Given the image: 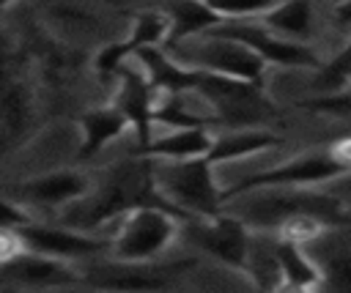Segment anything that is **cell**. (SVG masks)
<instances>
[{"mask_svg":"<svg viewBox=\"0 0 351 293\" xmlns=\"http://www.w3.org/2000/svg\"><path fill=\"white\" fill-rule=\"evenodd\" d=\"M236 200V216H241L250 227L258 230H274L293 214H318L332 227L348 219V211H343V197L335 192H315L313 186H266V189H250L233 197Z\"/></svg>","mask_w":351,"mask_h":293,"instance_id":"6da1fadb","label":"cell"},{"mask_svg":"<svg viewBox=\"0 0 351 293\" xmlns=\"http://www.w3.org/2000/svg\"><path fill=\"white\" fill-rule=\"evenodd\" d=\"M214 162L208 156L195 159H154V181L159 194L189 216H217L225 205V189L214 178Z\"/></svg>","mask_w":351,"mask_h":293,"instance_id":"7a4b0ae2","label":"cell"},{"mask_svg":"<svg viewBox=\"0 0 351 293\" xmlns=\"http://www.w3.org/2000/svg\"><path fill=\"white\" fill-rule=\"evenodd\" d=\"M181 222L184 219L165 205H137L126 211L110 238L112 260L145 263L159 257L181 235Z\"/></svg>","mask_w":351,"mask_h":293,"instance_id":"3957f363","label":"cell"},{"mask_svg":"<svg viewBox=\"0 0 351 293\" xmlns=\"http://www.w3.org/2000/svg\"><path fill=\"white\" fill-rule=\"evenodd\" d=\"M167 52L176 60H181L184 66H195V68L217 71V74L236 77V79H244V82H252V85H263L266 60L236 38L203 33V36L178 41Z\"/></svg>","mask_w":351,"mask_h":293,"instance_id":"277c9868","label":"cell"},{"mask_svg":"<svg viewBox=\"0 0 351 293\" xmlns=\"http://www.w3.org/2000/svg\"><path fill=\"white\" fill-rule=\"evenodd\" d=\"M351 170L335 159V153L329 148H318V151H307L299 156H291L282 164H274L269 170L252 173L230 186H225V203L233 200L241 192L250 189H266V186H321V183H332L343 175H348Z\"/></svg>","mask_w":351,"mask_h":293,"instance_id":"5b68a950","label":"cell"},{"mask_svg":"<svg viewBox=\"0 0 351 293\" xmlns=\"http://www.w3.org/2000/svg\"><path fill=\"white\" fill-rule=\"evenodd\" d=\"M181 235L219 260L233 271H247L250 260V225L236 214H217V216H189L181 222Z\"/></svg>","mask_w":351,"mask_h":293,"instance_id":"8992f818","label":"cell"},{"mask_svg":"<svg viewBox=\"0 0 351 293\" xmlns=\"http://www.w3.org/2000/svg\"><path fill=\"white\" fill-rule=\"evenodd\" d=\"M206 33H214V36H228V38H236L241 44H247L252 52H258L266 63H274V66H291V68H324L321 58L315 55L313 47H307L304 41H291L280 33H274L269 25H258L252 19H225L219 22L217 27L206 30Z\"/></svg>","mask_w":351,"mask_h":293,"instance_id":"52a82bcc","label":"cell"},{"mask_svg":"<svg viewBox=\"0 0 351 293\" xmlns=\"http://www.w3.org/2000/svg\"><path fill=\"white\" fill-rule=\"evenodd\" d=\"M118 93H115V107L129 118L132 123V131L137 134V148L151 142L154 134V112L159 107V99H162V90L151 82L148 71H137L132 66H121L118 68Z\"/></svg>","mask_w":351,"mask_h":293,"instance_id":"ba28073f","label":"cell"},{"mask_svg":"<svg viewBox=\"0 0 351 293\" xmlns=\"http://www.w3.org/2000/svg\"><path fill=\"white\" fill-rule=\"evenodd\" d=\"M167 38H170V16L159 5L137 14L132 22V33L123 41L110 44L96 55L99 77L107 79V77L118 74V68L123 66L126 58H134L145 47H162V44H167Z\"/></svg>","mask_w":351,"mask_h":293,"instance_id":"9c48e42d","label":"cell"},{"mask_svg":"<svg viewBox=\"0 0 351 293\" xmlns=\"http://www.w3.org/2000/svg\"><path fill=\"white\" fill-rule=\"evenodd\" d=\"M3 285L5 288H36V290L71 288V285H85V277L69 268V260L25 249L22 255L3 263Z\"/></svg>","mask_w":351,"mask_h":293,"instance_id":"30bf717a","label":"cell"},{"mask_svg":"<svg viewBox=\"0 0 351 293\" xmlns=\"http://www.w3.org/2000/svg\"><path fill=\"white\" fill-rule=\"evenodd\" d=\"M25 238V246L30 252L38 255H49V257H60V260H80V257H90L96 252L110 249V241L93 238L88 235V230L82 233L80 227H52V225H33L25 222L16 227Z\"/></svg>","mask_w":351,"mask_h":293,"instance_id":"8fae6325","label":"cell"},{"mask_svg":"<svg viewBox=\"0 0 351 293\" xmlns=\"http://www.w3.org/2000/svg\"><path fill=\"white\" fill-rule=\"evenodd\" d=\"M192 260H181L173 266H148L145 263H129L115 260L110 266H96L85 277V285L90 288H112V290H162L170 285L173 271L189 268Z\"/></svg>","mask_w":351,"mask_h":293,"instance_id":"7c38bea8","label":"cell"},{"mask_svg":"<svg viewBox=\"0 0 351 293\" xmlns=\"http://www.w3.org/2000/svg\"><path fill=\"white\" fill-rule=\"evenodd\" d=\"M85 194H88V178L77 170H55V173L36 175L14 192L19 203L36 205V208H60Z\"/></svg>","mask_w":351,"mask_h":293,"instance_id":"4fadbf2b","label":"cell"},{"mask_svg":"<svg viewBox=\"0 0 351 293\" xmlns=\"http://www.w3.org/2000/svg\"><path fill=\"white\" fill-rule=\"evenodd\" d=\"M211 145L214 137L208 134V126H181V129H170L162 137H154L151 142L134 148L132 153L148 159H195V156H208Z\"/></svg>","mask_w":351,"mask_h":293,"instance_id":"5bb4252c","label":"cell"},{"mask_svg":"<svg viewBox=\"0 0 351 293\" xmlns=\"http://www.w3.org/2000/svg\"><path fill=\"white\" fill-rule=\"evenodd\" d=\"M159 8L170 16V38L165 44L167 49L176 47L178 41L203 36L206 30L225 22L206 0H165V3H159Z\"/></svg>","mask_w":351,"mask_h":293,"instance_id":"9a60e30c","label":"cell"},{"mask_svg":"<svg viewBox=\"0 0 351 293\" xmlns=\"http://www.w3.org/2000/svg\"><path fill=\"white\" fill-rule=\"evenodd\" d=\"M280 142L277 134H271L269 129H258V126H244V129H225L214 137V145L208 151V159L214 164H225V162H236L244 156H255L263 153L269 148H274Z\"/></svg>","mask_w":351,"mask_h":293,"instance_id":"2e32d148","label":"cell"},{"mask_svg":"<svg viewBox=\"0 0 351 293\" xmlns=\"http://www.w3.org/2000/svg\"><path fill=\"white\" fill-rule=\"evenodd\" d=\"M80 129H82L80 156L85 159V156L99 153L107 142L118 140L126 129H132V123L115 104H107V107H96V110L82 112L80 115Z\"/></svg>","mask_w":351,"mask_h":293,"instance_id":"e0dca14e","label":"cell"},{"mask_svg":"<svg viewBox=\"0 0 351 293\" xmlns=\"http://www.w3.org/2000/svg\"><path fill=\"white\" fill-rule=\"evenodd\" d=\"M274 252L285 277V288L291 290H307V288H318L324 282V268L307 255V249L302 244L285 241L277 235L274 241Z\"/></svg>","mask_w":351,"mask_h":293,"instance_id":"ac0fdd59","label":"cell"},{"mask_svg":"<svg viewBox=\"0 0 351 293\" xmlns=\"http://www.w3.org/2000/svg\"><path fill=\"white\" fill-rule=\"evenodd\" d=\"M261 19L274 33H280V36H285L291 41H307L313 36V30H315L313 0H280Z\"/></svg>","mask_w":351,"mask_h":293,"instance_id":"d6986e66","label":"cell"},{"mask_svg":"<svg viewBox=\"0 0 351 293\" xmlns=\"http://www.w3.org/2000/svg\"><path fill=\"white\" fill-rule=\"evenodd\" d=\"M332 225L318 216V214H293L288 216L280 227H277V235L285 238V241H293V244H302V246H310L315 244Z\"/></svg>","mask_w":351,"mask_h":293,"instance_id":"ffe728a7","label":"cell"},{"mask_svg":"<svg viewBox=\"0 0 351 293\" xmlns=\"http://www.w3.org/2000/svg\"><path fill=\"white\" fill-rule=\"evenodd\" d=\"M302 110L307 112H318V115H332V118H343L351 120V90H326L324 96H313L299 101Z\"/></svg>","mask_w":351,"mask_h":293,"instance_id":"44dd1931","label":"cell"},{"mask_svg":"<svg viewBox=\"0 0 351 293\" xmlns=\"http://www.w3.org/2000/svg\"><path fill=\"white\" fill-rule=\"evenodd\" d=\"M222 19H255L271 11L280 0H206Z\"/></svg>","mask_w":351,"mask_h":293,"instance_id":"7402d4cb","label":"cell"},{"mask_svg":"<svg viewBox=\"0 0 351 293\" xmlns=\"http://www.w3.org/2000/svg\"><path fill=\"white\" fill-rule=\"evenodd\" d=\"M321 71H324V74H321L315 82H318V88H324V90H337L343 82H348V71H351V38H348V44L335 55V60L326 63Z\"/></svg>","mask_w":351,"mask_h":293,"instance_id":"603a6c76","label":"cell"},{"mask_svg":"<svg viewBox=\"0 0 351 293\" xmlns=\"http://www.w3.org/2000/svg\"><path fill=\"white\" fill-rule=\"evenodd\" d=\"M27 123V99L22 93V88H11L5 96V134L14 137L16 131H22Z\"/></svg>","mask_w":351,"mask_h":293,"instance_id":"cb8c5ba5","label":"cell"},{"mask_svg":"<svg viewBox=\"0 0 351 293\" xmlns=\"http://www.w3.org/2000/svg\"><path fill=\"white\" fill-rule=\"evenodd\" d=\"M332 19H335L337 27L351 30V0H340V3L335 5V11H332Z\"/></svg>","mask_w":351,"mask_h":293,"instance_id":"d4e9b609","label":"cell"},{"mask_svg":"<svg viewBox=\"0 0 351 293\" xmlns=\"http://www.w3.org/2000/svg\"><path fill=\"white\" fill-rule=\"evenodd\" d=\"M329 151L335 153V159H340V162L351 170V137H340L337 142L329 145Z\"/></svg>","mask_w":351,"mask_h":293,"instance_id":"484cf974","label":"cell"},{"mask_svg":"<svg viewBox=\"0 0 351 293\" xmlns=\"http://www.w3.org/2000/svg\"><path fill=\"white\" fill-rule=\"evenodd\" d=\"M335 186H332V192L337 194V197H343V203L346 205H351V173L348 175H343V178H337V181H332Z\"/></svg>","mask_w":351,"mask_h":293,"instance_id":"4316f807","label":"cell"},{"mask_svg":"<svg viewBox=\"0 0 351 293\" xmlns=\"http://www.w3.org/2000/svg\"><path fill=\"white\" fill-rule=\"evenodd\" d=\"M11 3H14V0H0V5H3V8H8Z\"/></svg>","mask_w":351,"mask_h":293,"instance_id":"83f0119b","label":"cell"},{"mask_svg":"<svg viewBox=\"0 0 351 293\" xmlns=\"http://www.w3.org/2000/svg\"><path fill=\"white\" fill-rule=\"evenodd\" d=\"M348 82H351V71H348Z\"/></svg>","mask_w":351,"mask_h":293,"instance_id":"f1b7e54d","label":"cell"},{"mask_svg":"<svg viewBox=\"0 0 351 293\" xmlns=\"http://www.w3.org/2000/svg\"><path fill=\"white\" fill-rule=\"evenodd\" d=\"M107 3H118V0H107Z\"/></svg>","mask_w":351,"mask_h":293,"instance_id":"f546056e","label":"cell"},{"mask_svg":"<svg viewBox=\"0 0 351 293\" xmlns=\"http://www.w3.org/2000/svg\"><path fill=\"white\" fill-rule=\"evenodd\" d=\"M348 219H351V211H348Z\"/></svg>","mask_w":351,"mask_h":293,"instance_id":"4dcf8cb0","label":"cell"}]
</instances>
